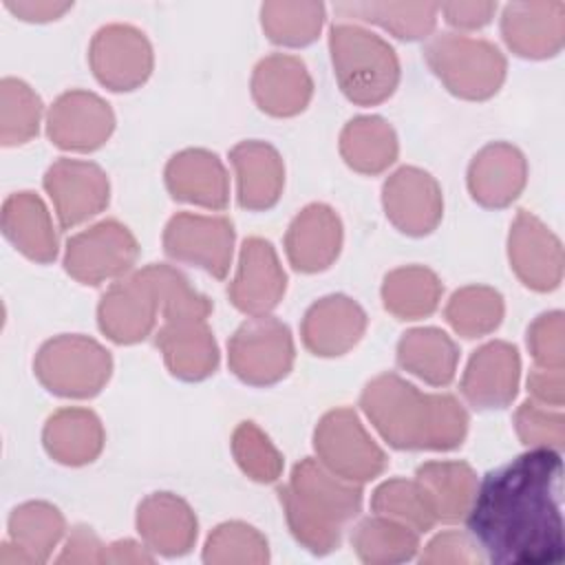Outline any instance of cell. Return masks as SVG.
I'll return each mask as SVG.
<instances>
[{
    "label": "cell",
    "mask_w": 565,
    "mask_h": 565,
    "mask_svg": "<svg viewBox=\"0 0 565 565\" xmlns=\"http://www.w3.org/2000/svg\"><path fill=\"white\" fill-rule=\"evenodd\" d=\"M561 479L554 448H530L481 479L466 525L488 561L545 565L563 558Z\"/></svg>",
    "instance_id": "obj_1"
},
{
    "label": "cell",
    "mask_w": 565,
    "mask_h": 565,
    "mask_svg": "<svg viewBox=\"0 0 565 565\" xmlns=\"http://www.w3.org/2000/svg\"><path fill=\"white\" fill-rule=\"evenodd\" d=\"M360 406L377 433L399 450H452L468 430V415L452 395L422 393L395 373L371 380Z\"/></svg>",
    "instance_id": "obj_2"
},
{
    "label": "cell",
    "mask_w": 565,
    "mask_h": 565,
    "mask_svg": "<svg viewBox=\"0 0 565 565\" xmlns=\"http://www.w3.org/2000/svg\"><path fill=\"white\" fill-rule=\"evenodd\" d=\"M291 534L311 554L338 550L344 525L362 508V488L316 459H302L278 488Z\"/></svg>",
    "instance_id": "obj_3"
},
{
    "label": "cell",
    "mask_w": 565,
    "mask_h": 565,
    "mask_svg": "<svg viewBox=\"0 0 565 565\" xmlns=\"http://www.w3.org/2000/svg\"><path fill=\"white\" fill-rule=\"evenodd\" d=\"M329 46L338 84L353 104L375 106L393 95L399 62L388 42L362 26L335 24Z\"/></svg>",
    "instance_id": "obj_4"
},
{
    "label": "cell",
    "mask_w": 565,
    "mask_h": 565,
    "mask_svg": "<svg viewBox=\"0 0 565 565\" xmlns=\"http://www.w3.org/2000/svg\"><path fill=\"white\" fill-rule=\"evenodd\" d=\"M424 57L444 86L463 99H488L505 79V57L488 40L441 33L426 44Z\"/></svg>",
    "instance_id": "obj_5"
},
{
    "label": "cell",
    "mask_w": 565,
    "mask_h": 565,
    "mask_svg": "<svg viewBox=\"0 0 565 565\" xmlns=\"http://www.w3.org/2000/svg\"><path fill=\"white\" fill-rule=\"evenodd\" d=\"M38 380L62 397H93L110 377V353L86 335H57L49 340L33 362Z\"/></svg>",
    "instance_id": "obj_6"
},
{
    "label": "cell",
    "mask_w": 565,
    "mask_h": 565,
    "mask_svg": "<svg viewBox=\"0 0 565 565\" xmlns=\"http://www.w3.org/2000/svg\"><path fill=\"white\" fill-rule=\"evenodd\" d=\"M313 448L322 466L342 479L364 483L386 468V455L366 433L353 408L329 411L313 435Z\"/></svg>",
    "instance_id": "obj_7"
},
{
    "label": "cell",
    "mask_w": 565,
    "mask_h": 565,
    "mask_svg": "<svg viewBox=\"0 0 565 565\" xmlns=\"http://www.w3.org/2000/svg\"><path fill=\"white\" fill-rule=\"evenodd\" d=\"M230 369L252 386L282 380L294 364V340L287 324L271 316H254L230 338Z\"/></svg>",
    "instance_id": "obj_8"
},
{
    "label": "cell",
    "mask_w": 565,
    "mask_h": 565,
    "mask_svg": "<svg viewBox=\"0 0 565 565\" xmlns=\"http://www.w3.org/2000/svg\"><path fill=\"white\" fill-rule=\"evenodd\" d=\"M139 256V247L130 230L117 221H102L66 243L64 267L84 282L99 285L126 274Z\"/></svg>",
    "instance_id": "obj_9"
},
{
    "label": "cell",
    "mask_w": 565,
    "mask_h": 565,
    "mask_svg": "<svg viewBox=\"0 0 565 565\" xmlns=\"http://www.w3.org/2000/svg\"><path fill=\"white\" fill-rule=\"evenodd\" d=\"M234 227L225 216L192 212L174 214L163 232V249L170 258L196 265L214 278H225L232 263Z\"/></svg>",
    "instance_id": "obj_10"
},
{
    "label": "cell",
    "mask_w": 565,
    "mask_h": 565,
    "mask_svg": "<svg viewBox=\"0 0 565 565\" xmlns=\"http://www.w3.org/2000/svg\"><path fill=\"white\" fill-rule=\"evenodd\" d=\"M95 77L110 90H132L152 73V49L141 31L128 24L99 29L88 51Z\"/></svg>",
    "instance_id": "obj_11"
},
{
    "label": "cell",
    "mask_w": 565,
    "mask_h": 565,
    "mask_svg": "<svg viewBox=\"0 0 565 565\" xmlns=\"http://www.w3.org/2000/svg\"><path fill=\"white\" fill-rule=\"evenodd\" d=\"M510 265L519 280L534 291H552L563 278L561 241L530 212L519 210L508 238Z\"/></svg>",
    "instance_id": "obj_12"
},
{
    "label": "cell",
    "mask_w": 565,
    "mask_h": 565,
    "mask_svg": "<svg viewBox=\"0 0 565 565\" xmlns=\"http://www.w3.org/2000/svg\"><path fill=\"white\" fill-rule=\"evenodd\" d=\"M159 298L154 285L143 269L130 278L115 282L102 298L97 309L99 329L119 344H132L143 340L157 320Z\"/></svg>",
    "instance_id": "obj_13"
},
{
    "label": "cell",
    "mask_w": 565,
    "mask_h": 565,
    "mask_svg": "<svg viewBox=\"0 0 565 565\" xmlns=\"http://www.w3.org/2000/svg\"><path fill=\"white\" fill-rule=\"evenodd\" d=\"M44 190L53 199L62 227L79 225L108 205V179L90 161H55L44 174Z\"/></svg>",
    "instance_id": "obj_14"
},
{
    "label": "cell",
    "mask_w": 565,
    "mask_h": 565,
    "mask_svg": "<svg viewBox=\"0 0 565 565\" xmlns=\"http://www.w3.org/2000/svg\"><path fill=\"white\" fill-rule=\"evenodd\" d=\"M382 201L391 223L408 236L430 234L441 221L439 183L419 168L404 166L393 172L382 188Z\"/></svg>",
    "instance_id": "obj_15"
},
{
    "label": "cell",
    "mask_w": 565,
    "mask_h": 565,
    "mask_svg": "<svg viewBox=\"0 0 565 565\" xmlns=\"http://www.w3.org/2000/svg\"><path fill=\"white\" fill-rule=\"evenodd\" d=\"M287 276L269 241L252 236L243 243L236 276L227 289L232 305L247 316H267L282 298Z\"/></svg>",
    "instance_id": "obj_16"
},
{
    "label": "cell",
    "mask_w": 565,
    "mask_h": 565,
    "mask_svg": "<svg viewBox=\"0 0 565 565\" xmlns=\"http://www.w3.org/2000/svg\"><path fill=\"white\" fill-rule=\"evenodd\" d=\"M46 128L57 148L90 152L110 137L115 115L95 93L68 90L51 106Z\"/></svg>",
    "instance_id": "obj_17"
},
{
    "label": "cell",
    "mask_w": 565,
    "mask_h": 565,
    "mask_svg": "<svg viewBox=\"0 0 565 565\" xmlns=\"http://www.w3.org/2000/svg\"><path fill=\"white\" fill-rule=\"evenodd\" d=\"M519 375L521 360L516 347L494 340L470 358L461 377V393L475 408H503L516 395Z\"/></svg>",
    "instance_id": "obj_18"
},
{
    "label": "cell",
    "mask_w": 565,
    "mask_h": 565,
    "mask_svg": "<svg viewBox=\"0 0 565 565\" xmlns=\"http://www.w3.org/2000/svg\"><path fill=\"white\" fill-rule=\"evenodd\" d=\"M501 33L505 44L521 57H552L563 49L565 4L512 2L503 11Z\"/></svg>",
    "instance_id": "obj_19"
},
{
    "label": "cell",
    "mask_w": 565,
    "mask_h": 565,
    "mask_svg": "<svg viewBox=\"0 0 565 565\" xmlns=\"http://www.w3.org/2000/svg\"><path fill=\"white\" fill-rule=\"evenodd\" d=\"M527 163L519 148L494 141L481 148L468 168V190L483 207H505L525 188Z\"/></svg>",
    "instance_id": "obj_20"
},
{
    "label": "cell",
    "mask_w": 565,
    "mask_h": 565,
    "mask_svg": "<svg viewBox=\"0 0 565 565\" xmlns=\"http://www.w3.org/2000/svg\"><path fill=\"white\" fill-rule=\"evenodd\" d=\"M364 329V309L355 300L335 294L309 307L302 320V342L313 355L333 358L355 347Z\"/></svg>",
    "instance_id": "obj_21"
},
{
    "label": "cell",
    "mask_w": 565,
    "mask_h": 565,
    "mask_svg": "<svg viewBox=\"0 0 565 565\" xmlns=\"http://www.w3.org/2000/svg\"><path fill=\"white\" fill-rule=\"evenodd\" d=\"M342 223L324 203L307 205L289 225L285 236L287 258L294 269L313 274L327 269L340 254Z\"/></svg>",
    "instance_id": "obj_22"
},
{
    "label": "cell",
    "mask_w": 565,
    "mask_h": 565,
    "mask_svg": "<svg viewBox=\"0 0 565 565\" xmlns=\"http://www.w3.org/2000/svg\"><path fill=\"white\" fill-rule=\"evenodd\" d=\"M313 84L307 66L294 55H269L260 60L252 77V95L260 110L274 117H294L311 99Z\"/></svg>",
    "instance_id": "obj_23"
},
{
    "label": "cell",
    "mask_w": 565,
    "mask_h": 565,
    "mask_svg": "<svg viewBox=\"0 0 565 565\" xmlns=\"http://www.w3.org/2000/svg\"><path fill=\"white\" fill-rule=\"evenodd\" d=\"M166 185L177 201L207 210H223L230 201V181L221 159L201 148L183 150L168 161Z\"/></svg>",
    "instance_id": "obj_24"
},
{
    "label": "cell",
    "mask_w": 565,
    "mask_h": 565,
    "mask_svg": "<svg viewBox=\"0 0 565 565\" xmlns=\"http://www.w3.org/2000/svg\"><path fill=\"white\" fill-rule=\"evenodd\" d=\"M137 532L148 550L163 556H181L196 541V516L177 494L154 492L139 503Z\"/></svg>",
    "instance_id": "obj_25"
},
{
    "label": "cell",
    "mask_w": 565,
    "mask_h": 565,
    "mask_svg": "<svg viewBox=\"0 0 565 565\" xmlns=\"http://www.w3.org/2000/svg\"><path fill=\"white\" fill-rule=\"evenodd\" d=\"M236 170L238 203L245 210H269L276 205L285 183L278 150L265 141H241L230 152Z\"/></svg>",
    "instance_id": "obj_26"
},
{
    "label": "cell",
    "mask_w": 565,
    "mask_h": 565,
    "mask_svg": "<svg viewBox=\"0 0 565 565\" xmlns=\"http://www.w3.org/2000/svg\"><path fill=\"white\" fill-rule=\"evenodd\" d=\"M157 347L172 375L196 382L214 373L218 349L205 320L166 322L157 333Z\"/></svg>",
    "instance_id": "obj_27"
},
{
    "label": "cell",
    "mask_w": 565,
    "mask_h": 565,
    "mask_svg": "<svg viewBox=\"0 0 565 565\" xmlns=\"http://www.w3.org/2000/svg\"><path fill=\"white\" fill-rule=\"evenodd\" d=\"M2 232L31 260L51 263L57 256V234L51 216L33 192H18L4 201Z\"/></svg>",
    "instance_id": "obj_28"
},
{
    "label": "cell",
    "mask_w": 565,
    "mask_h": 565,
    "mask_svg": "<svg viewBox=\"0 0 565 565\" xmlns=\"http://www.w3.org/2000/svg\"><path fill=\"white\" fill-rule=\"evenodd\" d=\"M46 452L66 466L90 463L104 446V428L93 411L62 408L44 426Z\"/></svg>",
    "instance_id": "obj_29"
},
{
    "label": "cell",
    "mask_w": 565,
    "mask_h": 565,
    "mask_svg": "<svg viewBox=\"0 0 565 565\" xmlns=\"http://www.w3.org/2000/svg\"><path fill=\"white\" fill-rule=\"evenodd\" d=\"M415 481L424 488L437 521H461L477 492V475L463 461H428L415 472Z\"/></svg>",
    "instance_id": "obj_30"
},
{
    "label": "cell",
    "mask_w": 565,
    "mask_h": 565,
    "mask_svg": "<svg viewBox=\"0 0 565 565\" xmlns=\"http://www.w3.org/2000/svg\"><path fill=\"white\" fill-rule=\"evenodd\" d=\"M62 534L64 516L55 505L44 501H29L18 505L9 516V536L15 552L4 561V565L44 563Z\"/></svg>",
    "instance_id": "obj_31"
},
{
    "label": "cell",
    "mask_w": 565,
    "mask_h": 565,
    "mask_svg": "<svg viewBox=\"0 0 565 565\" xmlns=\"http://www.w3.org/2000/svg\"><path fill=\"white\" fill-rule=\"evenodd\" d=\"M457 362V344L448 333L435 327L411 329L397 344V364L430 386L450 384Z\"/></svg>",
    "instance_id": "obj_32"
},
{
    "label": "cell",
    "mask_w": 565,
    "mask_h": 565,
    "mask_svg": "<svg viewBox=\"0 0 565 565\" xmlns=\"http://www.w3.org/2000/svg\"><path fill=\"white\" fill-rule=\"evenodd\" d=\"M340 152L349 168L377 174L397 159V137L382 117H355L340 135Z\"/></svg>",
    "instance_id": "obj_33"
},
{
    "label": "cell",
    "mask_w": 565,
    "mask_h": 565,
    "mask_svg": "<svg viewBox=\"0 0 565 565\" xmlns=\"http://www.w3.org/2000/svg\"><path fill=\"white\" fill-rule=\"evenodd\" d=\"M441 298V282L435 271L422 265H406L386 274L382 300L386 311L399 320L430 316Z\"/></svg>",
    "instance_id": "obj_34"
},
{
    "label": "cell",
    "mask_w": 565,
    "mask_h": 565,
    "mask_svg": "<svg viewBox=\"0 0 565 565\" xmlns=\"http://www.w3.org/2000/svg\"><path fill=\"white\" fill-rule=\"evenodd\" d=\"M351 545L362 563H404L415 556L419 547V532L395 519L375 514L353 530Z\"/></svg>",
    "instance_id": "obj_35"
},
{
    "label": "cell",
    "mask_w": 565,
    "mask_h": 565,
    "mask_svg": "<svg viewBox=\"0 0 565 565\" xmlns=\"http://www.w3.org/2000/svg\"><path fill=\"white\" fill-rule=\"evenodd\" d=\"M335 11L349 18L380 24L399 40L426 38L437 22L439 4L430 2H344Z\"/></svg>",
    "instance_id": "obj_36"
},
{
    "label": "cell",
    "mask_w": 565,
    "mask_h": 565,
    "mask_svg": "<svg viewBox=\"0 0 565 565\" xmlns=\"http://www.w3.org/2000/svg\"><path fill=\"white\" fill-rule=\"evenodd\" d=\"M503 318V298L497 289L470 285L455 291L446 305V320L463 338L494 331Z\"/></svg>",
    "instance_id": "obj_37"
},
{
    "label": "cell",
    "mask_w": 565,
    "mask_h": 565,
    "mask_svg": "<svg viewBox=\"0 0 565 565\" xmlns=\"http://www.w3.org/2000/svg\"><path fill=\"white\" fill-rule=\"evenodd\" d=\"M260 15L263 29L271 42L305 46L318 38L324 7L320 2H265Z\"/></svg>",
    "instance_id": "obj_38"
},
{
    "label": "cell",
    "mask_w": 565,
    "mask_h": 565,
    "mask_svg": "<svg viewBox=\"0 0 565 565\" xmlns=\"http://www.w3.org/2000/svg\"><path fill=\"white\" fill-rule=\"evenodd\" d=\"M371 508L375 514L395 519L419 534L428 532L437 523L430 501L417 481H406V479L384 481L373 492Z\"/></svg>",
    "instance_id": "obj_39"
},
{
    "label": "cell",
    "mask_w": 565,
    "mask_h": 565,
    "mask_svg": "<svg viewBox=\"0 0 565 565\" xmlns=\"http://www.w3.org/2000/svg\"><path fill=\"white\" fill-rule=\"evenodd\" d=\"M166 322L179 320H205L212 311V302L190 287L188 278L170 265H148L146 267Z\"/></svg>",
    "instance_id": "obj_40"
},
{
    "label": "cell",
    "mask_w": 565,
    "mask_h": 565,
    "mask_svg": "<svg viewBox=\"0 0 565 565\" xmlns=\"http://www.w3.org/2000/svg\"><path fill=\"white\" fill-rule=\"evenodd\" d=\"M203 561L214 565L227 563H267L269 550L267 539L252 525L241 521L221 523L205 541Z\"/></svg>",
    "instance_id": "obj_41"
},
{
    "label": "cell",
    "mask_w": 565,
    "mask_h": 565,
    "mask_svg": "<svg viewBox=\"0 0 565 565\" xmlns=\"http://www.w3.org/2000/svg\"><path fill=\"white\" fill-rule=\"evenodd\" d=\"M2 143H24L38 135L42 102L22 79H2Z\"/></svg>",
    "instance_id": "obj_42"
},
{
    "label": "cell",
    "mask_w": 565,
    "mask_h": 565,
    "mask_svg": "<svg viewBox=\"0 0 565 565\" xmlns=\"http://www.w3.org/2000/svg\"><path fill=\"white\" fill-rule=\"evenodd\" d=\"M232 452L241 470L260 483H271L282 472V457L269 437L254 424L243 422L232 435Z\"/></svg>",
    "instance_id": "obj_43"
},
{
    "label": "cell",
    "mask_w": 565,
    "mask_h": 565,
    "mask_svg": "<svg viewBox=\"0 0 565 565\" xmlns=\"http://www.w3.org/2000/svg\"><path fill=\"white\" fill-rule=\"evenodd\" d=\"M565 417L561 408L550 411L539 402H523L514 415V428L521 441L530 448H554L563 446Z\"/></svg>",
    "instance_id": "obj_44"
},
{
    "label": "cell",
    "mask_w": 565,
    "mask_h": 565,
    "mask_svg": "<svg viewBox=\"0 0 565 565\" xmlns=\"http://www.w3.org/2000/svg\"><path fill=\"white\" fill-rule=\"evenodd\" d=\"M563 313L550 311L539 316L527 329V349L534 358V366L563 369L565 364V344H563Z\"/></svg>",
    "instance_id": "obj_45"
},
{
    "label": "cell",
    "mask_w": 565,
    "mask_h": 565,
    "mask_svg": "<svg viewBox=\"0 0 565 565\" xmlns=\"http://www.w3.org/2000/svg\"><path fill=\"white\" fill-rule=\"evenodd\" d=\"M479 561H483V558L477 552L475 541L461 532H441L426 545L424 554L419 556V563H428V565H433V563L435 565L437 563L470 565V563H479Z\"/></svg>",
    "instance_id": "obj_46"
},
{
    "label": "cell",
    "mask_w": 565,
    "mask_h": 565,
    "mask_svg": "<svg viewBox=\"0 0 565 565\" xmlns=\"http://www.w3.org/2000/svg\"><path fill=\"white\" fill-rule=\"evenodd\" d=\"M527 391L532 393L534 402L561 408L565 402V377L563 369H545L534 366L527 375Z\"/></svg>",
    "instance_id": "obj_47"
},
{
    "label": "cell",
    "mask_w": 565,
    "mask_h": 565,
    "mask_svg": "<svg viewBox=\"0 0 565 565\" xmlns=\"http://www.w3.org/2000/svg\"><path fill=\"white\" fill-rule=\"evenodd\" d=\"M104 547L90 527H73L64 552L57 556V563H104Z\"/></svg>",
    "instance_id": "obj_48"
},
{
    "label": "cell",
    "mask_w": 565,
    "mask_h": 565,
    "mask_svg": "<svg viewBox=\"0 0 565 565\" xmlns=\"http://www.w3.org/2000/svg\"><path fill=\"white\" fill-rule=\"evenodd\" d=\"M497 4L494 2H446L439 4L446 22L457 29H481L490 22Z\"/></svg>",
    "instance_id": "obj_49"
},
{
    "label": "cell",
    "mask_w": 565,
    "mask_h": 565,
    "mask_svg": "<svg viewBox=\"0 0 565 565\" xmlns=\"http://www.w3.org/2000/svg\"><path fill=\"white\" fill-rule=\"evenodd\" d=\"M7 7L22 20L29 22H46L60 18L64 11H68L73 4L71 2H7Z\"/></svg>",
    "instance_id": "obj_50"
},
{
    "label": "cell",
    "mask_w": 565,
    "mask_h": 565,
    "mask_svg": "<svg viewBox=\"0 0 565 565\" xmlns=\"http://www.w3.org/2000/svg\"><path fill=\"white\" fill-rule=\"evenodd\" d=\"M104 563H152V556L135 541H117L104 547Z\"/></svg>",
    "instance_id": "obj_51"
}]
</instances>
